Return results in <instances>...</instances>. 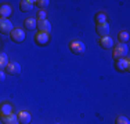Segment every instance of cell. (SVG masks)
<instances>
[{"mask_svg":"<svg viewBox=\"0 0 130 124\" xmlns=\"http://www.w3.org/2000/svg\"><path fill=\"white\" fill-rule=\"evenodd\" d=\"M113 59L115 61H122V59H126L129 57V47L127 44H122L119 43L118 46L113 47Z\"/></svg>","mask_w":130,"mask_h":124,"instance_id":"1","label":"cell"},{"mask_svg":"<svg viewBox=\"0 0 130 124\" xmlns=\"http://www.w3.org/2000/svg\"><path fill=\"white\" fill-rule=\"evenodd\" d=\"M69 50H71V51H72L75 55H82L83 52L86 51L85 43L80 42V40H73V42L69 44Z\"/></svg>","mask_w":130,"mask_h":124,"instance_id":"2","label":"cell"},{"mask_svg":"<svg viewBox=\"0 0 130 124\" xmlns=\"http://www.w3.org/2000/svg\"><path fill=\"white\" fill-rule=\"evenodd\" d=\"M14 29V25L10 19H6V18H0V33H4V35H10Z\"/></svg>","mask_w":130,"mask_h":124,"instance_id":"3","label":"cell"},{"mask_svg":"<svg viewBox=\"0 0 130 124\" xmlns=\"http://www.w3.org/2000/svg\"><path fill=\"white\" fill-rule=\"evenodd\" d=\"M10 37H11V40H13L14 43H22L24 40H25V37H26V35H25V32H24L22 29H20V28H15V29H13V32L10 33Z\"/></svg>","mask_w":130,"mask_h":124,"instance_id":"4","label":"cell"},{"mask_svg":"<svg viewBox=\"0 0 130 124\" xmlns=\"http://www.w3.org/2000/svg\"><path fill=\"white\" fill-rule=\"evenodd\" d=\"M35 43H36L38 46H42V47H44V46H47L48 43H50V35H48V33L39 32L38 35L35 36Z\"/></svg>","mask_w":130,"mask_h":124,"instance_id":"5","label":"cell"},{"mask_svg":"<svg viewBox=\"0 0 130 124\" xmlns=\"http://www.w3.org/2000/svg\"><path fill=\"white\" fill-rule=\"evenodd\" d=\"M6 73L11 74V76H15V74H20L21 73V65L18 62H8V65L6 66Z\"/></svg>","mask_w":130,"mask_h":124,"instance_id":"6","label":"cell"},{"mask_svg":"<svg viewBox=\"0 0 130 124\" xmlns=\"http://www.w3.org/2000/svg\"><path fill=\"white\" fill-rule=\"evenodd\" d=\"M95 32H97L98 36H101V39L103 37H107L109 35L111 32V28L108 24H101V25H95Z\"/></svg>","mask_w":130,"mask_h":124,"instance_id":"7","label":"cell"},{"mask_svg":"<svg viewBox=\"0 0 130 124\" xmlns=\"http://www.w3.org/2000/svg\"><path fill=\"white\" fill-rule=\"evenodd\" d=\"M17 117H18V123H20V124H29L30 120H32V116H30V113H29V112H26V110L18 112Z\"/></svg>","mask_w":130,"mask_h":124,"instance_id":"8","label":"cell"},{"mask_svg":"<svg viewBox=\"0 0 130 124\" xmlns=\"http://www.w3.org/2000/svg\"><path fill=\"white\" fill-rule=\"evenodd\" d=\"M35 7V2L33 0H21L20 2V10L24 12H29Z\"/></svg>","mask_w":130,"mask_h":124,"instance_id":"9","label":"cell"},{"mask_svg":"<svg viewBox=\"0 0 130 124\" xmlns=\"http://www.w3.org/2000/svg\"><path fill=\"white\" fill-rule=\"evenodd\" d=\"M115 68L118 72H127L130 68L129 59H122V61H115Z\"/></svg>","mask_w":130,"mask_h":124,"instance_id":"10","label":"cell"},{"mask_svg":"<svg viewBox=\"0 0 130 124\" xmlns=\"http://www.w3.org/2000/svg\"><path fill=\"white\" fill-rule=\"evenodd\" d=\"M38 29H39V32L48 33V35H50V32H51V24L48 22L47 19H44V21H38Z\"/></svg>","mask_w":130,"mask_h":124,"instance_id":"11","label":"cell"},{"mask_svg":"<svg viewBox=\"0 0 130 124\" xmlns=\"http://www.w3.org/2000/svg\"><path fill=\"white\" fill-rule=\"evenodd\" d=\"M13 14V7L8 4H2L0 6V18H6L8 19V17Z\"/></svg>","mask_w":130,"mask_h":124,"instance_id":"12","label":"cell"},{"mask_svg":"<svg viewBox=\"0 0 130 124\" xmlns=\"http://www.w3.org/2000/svg\"><path fill=\"white\" fill-rule=\"evenodd\" d=\"M100 46H101L104 50H111V48H113V40H112V37H109V36L103 37V39L100 40Z\"/></svg>","mask_w":130,"mask_h":124,"instance_id":"13","label":"cell"},{"mask_svg":"<svg viewBox=\"0 0 130 124\" xmlns=\"http://www.w3.org/2000/svg\"><path fill=\"white\" fill-rule=\"evenodd\" d=\"M2 121L4 124H20L18 123V117L15 113L7 114V116H2Z\"/></svg>","mask_w":130,"mask_h":124,"instance_id":"14","label":"cell"},{"mask_svg":"<svg viewBox=\"0 0 130 124\" xmlns=\"http://www.w3.org/2000/svg\"><path fill=\"white\" fill-rule=\"evenodd\" d=\"M24 26H25L26 30L33 32L35 29H38V21H36L35 18H28L25 22H24Z\"/></svg>","mask_w":130,"mask_h":124,"instance_id":"15","label":"cell"},{"mask_svg":"<svg viewBox=\"0 0 130 124\" xmlns=\"http://www.w3.org/2000/svg\"><path fill=\"white\" fill-rule=\"evenodd\" d=\"M13 113V106L10 104H2L0 105V114L2 116H7V114Z\"/></svg>","mask_w":130,"mask_h":124,"instance_id":"16","label":"cell"},{"mask_svg":"<svg viewBox=\"0 0 130 124\" xmlns=\"http://www.w3.org/2000/svg\"><path fill=\"white\" fill-rule=\"evenodd\" d=\"M118 40H119V43H122V44H127V42L130 40V35H129L127 30H122V32H119Z\"/></svg>","mask_w":130,"mask_h":124,"instance_id":"17","label":"cell"},{"mask_svg":"<svg viewBox=\"0 0 130 124\" xmlns=\"http://www.w3.org/2000/svg\"><path fill=\"white\" fill-rule=\"evenodd\" d=\"M8 65V57L7 54H4V52H0V70L6 69V66Z\"/></svg>","mask_w":130,"mask_h":124,"instance_id":"18","label":"cell"},{"mask_svg":"<svg viewBox=\"0 0 130 124\" xmlns=\"http://www.w3.org/2000/svg\"><path fill=\"white\" fill-rule=\"evenodd\" d=\"M95 22H97V25L107 24V15H105L104 12H97V14H95Z\"/></svg>","mask_w":130,"mask_h":124,"instance_id":"19","label":"cell"},{"mask_svg":"<svg viewBox=\"0 0 130 124\" xmlns=\"http://www.w3.org/2000/svg\"><path fill=\"white\" fill-rule=\"evenodd\" d=\"M115 124H130V121L126 116H118L115 120Z\"/></svg>","mask_w":130,"mask_h":124,"instance_id":"20","label":"cell"},{"mask_svg":"<svg viewBox=\"0 0 130 124\" xmlns=\"http://www.w3.org/2000/svg\"><path fill=\"white\" fill-rule=\"evenodd\" d=\"M50 4V2H48V0H38V2H35V6H38L39 8H46L47 7V6Z\"/></svg>","mask_w":130,"mask_h":124,"instance_id":"21","label":"cell"},{"mask_svg":"<svg viewBox=\"0 0 130 124\" xmlns=\"http://www.w3.org/2000/svg\"><path fill=\"white\" fill-rule=\"evenodd\" d=\"M46 17H47V12H46V10H40L38 12V18H39V21H44L46 19Z\"/></svg>","mask_w":130,"mask_h":124,"instance_id":"22","label":"cell"},{"mask_svg":"<svg viewBox=\"0 0 130 124\" xmlns=\"http://www.w3.org/2000/svg\"><path fill=\"white\" fill-rule=\"evenodd\" d=\"M4 80H6V73L3 72V70H0V83L4 81Z\"/></svg>","mask_w":130,"mask_h":124,"instance_id":"23","label":"cell"},{"mask_svg":"<svg viewBox=\"0 0 130 124\" xmlns=\"http://www.w3.org/2000/svg\"><path fill=\"white\" fill-rule=\"evenodd\" d=\"M55 124H61V123H55Z\"/></svg>","mask_w":130,"mask_h":124,"instance_id":"24","label":"cell"}]
</instances>
